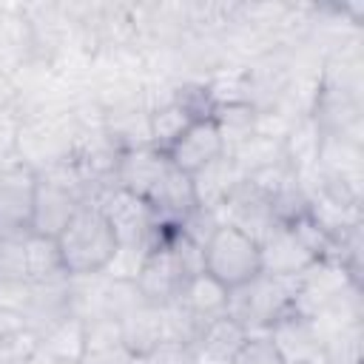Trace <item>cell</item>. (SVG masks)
I'll return each instance as SVG.
<instances>
[{
  "label": "cell",
  "mask_w": 364,
  "mask_h": 364,
  "mask_svg": "<svg viewBox=\"0 0 364 364\" xmlns=\"http://www.w3.org/2000/svg\"><path fill=\"white\" fill-rule=\"evenodd\" d=\"M57 247L68 276H91L108 270L119 245L97 205H82L60 230Z\"/></svg>",
  "instance_id": "obj_1"
},
{
  "label": "cell",
  "mask_w": 364,
  "mask_h": 364,
  "mask_svg": "<svg viewBox=\"0 0 364 364\" xmlns=\"http://www.w3.org/2000/svg\"><path fill=\"white\" fill-rule=\"evenodd\" d=\"M293 299H296V276H273L262 270L250 282L228 290L225 313L247 336H262L282 316L293 310Z\"/></svg>",
  "instance_id": "obj_2"
},
{
  "label": "cell",
  "mask_w": 364,
  "mask_h": 364,
  "mask_svg": "<svg viewBox=\"0 0 364 364\" xmlns=\"http://www.w3.org/2000/svg\"><path fill=\"white\" fill-rule=\"evenodd\" d=\"M94 205L108 219V225L117 236V245L122 250H154L162 242L165 230L171 228L156 219V213L151 210V205L145 199L134 196L131 191L119 188L117 182L108 185L97 196Z\"/></svg>",
  "instance_id": "obj_3"
},
{
  "label": "cell",
  "mask_w": 364,
  "mask_h": 364,
  "mask_svg": "<svg viewBox=\"0 0 364 364\" xmlns=\"http://www.w3.org/2000/svg\"><path fill=\"white\" fill-rule=\"evenodd\" d=\"M202 253H205V273L213 276L228 290L262 273L259 245L230 225H219Z\"/></svg>",
  "instance_id": "obj_4"
},
{
  "label": "cell",
  "mask_w": 364,
  "mask_h": 364,
  "mask_svg": "<svg viewBox=\"0 0 364 364\" xmlns=\"http://www.w3.org/2000/svg\"><path fill=\"white\" fill-rule=\"evenodd\" d=\"M173 228V225H171ZM171 228L165 230L162 242L145 256V262L139 264L136 276H134V284L136 290L142 293V299L154 307H162V304H171L182 296L185 284L191 282V273L185 270L182 259L176 256V250L171 247Z\"/></svg>",
  "instance_id": "obj_5"
},
{
  "label": "cell",
  "mask_w": 364,
  "mask_h": 364,
  "mask_svg": "<svg viewBox=\"0 0 364 364\" xmlns=\"http://www.w3.org/2000/svg\"><path fill=\"white\" fill-rule=\"evenodd\" d=\"M37 173L26 162H9L0 168V233L31 228Z\"/></svg>",
  "instance_id": "obj_6"
},
{
  "label": "cell",
  "mask_w": 364,
  "mask_h": 364,
  "mask_svg": "<svg viewBox=\"0 0 364 364\" xmlns=\"http://www.w3.org/2000/svg\"><path fill=\"white\" fill-rule=\"evenodd\" d=\"M171 168V159L165 151L154 148V145H142V148H131L122 151L119 165H117V185L131 191L134 196L151 202L156 188L162 185L165 173Z\"/></svg>",
  "instance_id": "obj_7"
},
{
  "label": "cell",
  "mask_w": 364,
  "mask_h": 364,
  "mask_svg": "<svg viewBox=\"0 0 364 364\" xmlns=\"http://www.w3.org/2000/svg\"><path fill=\"white\" fill-rule=\"evenodd\" d=\"M267 338L273 341V347L279 350L284 364H313V361H324L321 358V338L316 333V324L307 316H299L296 310H290L287 316H282L270 330Z\"/></svg>",
  "instance_id": "obj_8"
},
{
  "label": "cell",
  "mask_w": 364,
  "mask_h": 364,
  "mask_svg": "<svg viewBox=\"0 0 364 364\" xmlns=\"http://www.w3.org/2000/svg\"><path fill=\"white\" fill-rule=\"evenodd\" d=\"M225 154V145H222V136H219V128L213 119H199L193 122L168 151V159L185 171V173H196L199 168H205L208 162H213L216 156Z\"/></svg>",
  "instance_id": "obj_9"
},
{
  "label": "cell",
  "mask_w": 364,
  "mask_h": 364,
  "mask_svg": "<svg viewBox=\"0 0 364 364\" xmlns=\"http://www.w3.org/2000/svg\"><path fill=\"white\" fill-rule=\"evenodd\" d=\"M259 253H262V270L273 276H299L316 262L313 253L299 242V236L287 225H276L259 242Z\"/></svg>",
  "instance_id": "obj_10"
},
{
  "label": "cell",
  "mask_w": 364,
  "mask_h": 364,
  "mask_svg": "<svg viewBox=\"0 0 364 364\" xmlns=\"http://www.w3.org/2000/svg\"><path fill=\"white\" fill-rule=\"evenodd\" d=\"M247 341V333L225 313L213 321H208L199 336L191 344L193 364H233L236 353Z\"/></svg>",
  "instance_id": "obj_11"
},
{
  "label": "cell",
  "mask_w": 364,
  "mask_h": 364,
  "mask_svg": "<svg viewBox=\"0 0 364 364\" xmlns=\"http://www.w3.org/2000/svg\"><path fill=\"white\" fill-rule=\"evenodd\" d=\"M245 179V171L236 165L233 156L222 154L213 162H208L205 168H199L196 173H191L193 182V196L196 205L205 210H219L225 205V199L230 196V191Z\"/></svg>",
  "instance_id": "obj_12"
},
{
  "label": "cell",
  "mask_w": 364,
  "mask_h": 364,
  "mask_svg": "<svg viewBox=\"0 0 364 364\" xmlns=\"http://www.w3.org/2000/svg\"><path fill=\"white\" fill-rule=\"evenodd\" d=\"M119 327H122V344L136 358H145L148 353H154L165 341L162 310L154 307V304H148V301H142L125 318H119Z\"/></svg>",
  "instance_id": "obj_13"
},
{
  "label": "cell",
  "mask_w": 364,
  "mask_h": 364,
  "mask_svg": "<svg viewBox=\"0 0 364 364\" xmlns=\"http://www.w3.org/2000/svg\"><path fill=\"white\" fill-rule=\"evenodd\" d=\"M199 122L176 97L168 91L162 102H148V125H151V145L159 151H171V145L193 125Z\"/></svg>",
  "instance_id": "obj_14"
},
{
  "label": "cell",
  "mask_w": 364,
  "mask_h": 364,
  "mask_svg": "<svg viewBox=\"0 0 364 364\" xmlns=\"http://www.w3.org/2000/svg\"><path fill=\"white\" fill-rule=\"evenodd\" d=\"M176 301L193 316V321L199 327H205L208 321L225 316V310H228V287L219 284L213 276L199 273L185 284V290H182V296Z\"/></svg>",
  "instance_id": "obj_15"
},
{
  "label": "cell",
  "mask_w": 364,
  "mask_h": 364,
  "mask_svg": "<svg viewBox=\"0 0 364 364\" xmlns=\"http://www.w3.org/2000/svg\"><path fill=\"white\" fill-rule=\"evenodd\" d=\"M210 119L219 128L225 154H233L242 142H247L256 134L259 111L250 102H225V105H216L213 108V117Z\"/></svg>",
  "instance_id": "obj_16"
},
{
  "label": "cell",
  "mask_w": 364,
  "mask_h": 364,
  "mask_svg": "<svg viewBox=\"0 0 364 364\" xmlns=\"http://www.w3.org/2000/svg\"><path fill=\"white\" fill-rule=\"evenodd\" d=\"M26 247H28V284H48V282L68 279L57 239L28 230Z\"/></svg>",
  "instance_id": "obj_17"
},
{
  "label": "cell",
  "mask_w": 364,
  "mask_h": 364,
  "mask_svg": "<svg viewBox=\"0 0 364 364\" xmlns=\"http://www.w3.org/2000/svg\"><path fill=\"white\" fill-rule=\"evenodd\" d=\"M28 230L0 233V287H26L28 284Z\"/></svg>",
  "instance_id": "obj_18"
},
{
  "label": "cell",
  "mask_w": 364,
  "mask_h": 364,
  "mask_svg": "<svg viewBox=\"0 0 364 364\" xmlns=\"http://www.w3.org/2000/svg\"><path fill=\"white\" fill-rule=\"evenodd\" d=\"M37 344L57 361H77L82 355V318L68 316L37 336Z\"/></svg>",
  "instance_id": "obj_19"
},
{
  "label": "cell",
  "mask_w": 364,
  "mask_h": 364,
  "mask_svg": "<svg viewBox=\"0 0 364 364\" xmlns=\"http://www.w3.org/2000/svg\"><path fill=\"white\" fill-rule=\"evenodd\" d=\"M318 338L324 364H361V321L333 327Z\"/></svg>",
  "instance_id": "obj_20"
},
{
  "label": "cell",
  "mask_w": 364,
  "mask_h": 364,
  "mask_svg": "<svg viewBox=\"0 0 364 364\" xmlns=\"http://www.w3.org/2000/svg\"><path fill=\"white\" fill-rule=\"evenodd\" d=\"M216 228H219V216H216V210H205V208H193V210H188L182 219H179V225H176V230L185 236V239H191L193 245H199L202 250H205V245L210 242V236L216 233Z\"/></svg>",
  "instance_id": "obj_21"
},
{
  "label": "cell",
  "mask_w": 364,
  "mask_h": 364,
  "mask_svg": "<svg viewBox=\"0 0 364 364\" xmlns=\"http://www.w3.org/2000/svg\"><path fill=\"white\" fill-rule=\"evenodd\" d=\"M122 344V327L117 318H85L82 321V350H100Z\"/></svg>",
  "instance_id": "obj_22"
},
{
  "label": "cell",
  "mask_w": 364,
  "mask_h": 364,
  "mask_svg": "<svg viewBox=\"0 0 364 364\" xmlns=\"http://www.w3.org/2000/svg\"><path fill=\"white\" fill-rule=\"evenodd\" d=\"M233 364H284V361H282L279 350L273 347V341L267 338V333H262V336H247V341L236 353Z\"/></svg>",
  "instance_id": "obj_23"
},
{
  "label": "cell",
  "mask_w": 364,
  "mask_h": 364,
  "mask_svg": "<svg viewBox=\"0 0 364 364\" xmlns=\"http://www.w3.org/2000/svg\"><path fill=\"white\" fill-rule=\"evenodd\" d=\"M34 347H37V336L31 330L6 336V338H0V364H20Z\"/></svg>",
  "instance_id": "obj_24"
},
{
  "label": "cell",
  "mask_w": 364,
  "mask_h": 364,
  "mask_svg": "<svg viewBox=\"0 0 364 364\" xmlns=\"http://www.w3.org/2000/svg\"><path fill=\"white\" fill-rule=\"evenodd\" d=\"M77 364H136V355L125 344L100 347V350H82Z\"/></svg>",
  "instance_id": "obj_25"
},
{
  "label": "cell",
  "mask_w": 364,
  "mask_h": 364,
  "mask_svg": "<svg viewBox=\"0 0 364 364\" xmlns=\"http://www.w3.org/2000/svg\"><path fill=\"white\" fill-rule=\"evenodd\" d=\"M23 330H28L23 313H20L17 307H11V304H0V338L17 336V333H23Z\"/></svg>",
  "instance_id": "obj_26"
},
{
  "label": "cell",
  "mask_w": 364,
  "mask_h": 364,
  "mask_svg": "<svg viewBox=\"0 0 364 364\" xmlns=\"http://www.w3.org/2000/svg\"><path fill=\"white\" fill-rule=\"evenodd\" d=\"M54 361H57V358H51V355L37 344V347H34V350L20 361V364H54Z\"/></svg>",
  "instance_id": "obj_27"
},
{
  "label": "cell",
  "mask_w": 364,
  "mask_h": 364,
  "mask_svg": "<svg viewBox=\"0 0 364 364\" xmlns=\"http://www.w3.org/2000/svg\"><path fill=\"white\" fill-rule=\"evenodd\" d=\"M54 364H77V361H54Z\"/></svg>",
  "instance_id": "obj_28"
},
{
  "label": "cell",
  "mask_w": 364,
  "mask_h": 364,
  "mask_svg": "<svg viewBox=\"0 0 364 364\" xmlns=\"http://www.w3.org/2000/svg\"><path fill=\"white\" fill-rule=\"evenodd\" d=\"M3 11H6V9H3V6H0V23H3Z\"/></svg>",
  "instance_id": "obj_29"
},
{
  "label": "cell",
  "mask_w": 364,
  "mask_h": 364,
  "mask_svg": "<svg viewBox=\"0 0 364 364\" xmlns=\"http://www.w3.org/2000/svg\"><path fill=\"white\" fill-rule=\"evenodd\" d=\"M313 364H324V361H313Z\"/></svg>",
  "instance_id": "obj_30"
}]
</instances>
